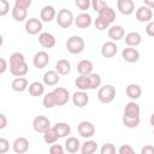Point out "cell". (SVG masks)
Listing matches in <instances>:
<instances>
[{
  "instance_id": "38",
  "label": "cell",
  "mask_w": 154,
  "mask_h": 154,
  "mask_svg": "<svg viewBox=\"0 0 154 154\" xmlns=\"http://www.w3.org/2000/svg\"><path fill=\"white\" fill-rule=\"evenodd\" d=\"M75 5L83 12H87L91 7V0H75Z\"/></svg>"
},
{
  "instance_id": "20",
  "label": "cell",
  "mask_w": 154,
  "mask_h": 154,
  "mask_svg": "<svg viewBox=\"0 0 154 154\" xmlns=\"http://www.w3.org/2000/svg\"><path fill=\"white\" fill-rule=\"evenodd\" d=\"M140 113H141L140 105L137 102H135V100L129 101L124 106L123 116H126V117H140Z\"/></svg>"
},
{
  "instance_id": "29",
  "label": "cell",
  "mask_w": 154,
  "mask_h": 154,
  "mask_svg": "<svg viewBox=\"0 0 154 154\" xmlns=\"http://www.w3.org/2000/svg\"><path fill=\"white\" fill-rule=\"evenodd\" d=\"M29 94L31 96H35V97H38V96H42L45 94V83H41V82H32L29 84Z\"/></svg>"
},
{
  "instance_id": "3",
  "label": "cell",
  "mask_w": 154,
  "mask_h": 154,
  "mask_svg": "<svg viewBox=\"0 0 154 154\" xmlns=\"http://www.w3.org/2000/svg\"><path fill=\"white\" fill-rule=\"evenodd\" d=\"M55 20H57V24L63 28V29H67L70 28L73 23H75V18H73V14L70 10L67 8H61L58 11L57 13V17H55Z\"/></svg>"
},
{
  "instance_id": "23",
  "label": "cell",
  "mask_w": 154,
  "mask_h": 154,
  "mask_svg": "<svg viewBox=\"0 0 154 154\" xmlns=\"http://www.w3.org/2000/svg\"><path fill=\"white\" fill-rule=\"evenodd\" d=\"M11 88L17 93H22L29 88V82L24 76L23 77H16L11 82Z\"/></svg>"
},
{
  "instance_id": "47",
  "label": "cell",
  "mask_w": 154,
  "mask_h": 154,
  "mask_svg": "<svg viewBox=\"0 0 154 154\" xmlns=\"http://www.w3.org/2000/svg\"><path fill=\"white\" fill-rule=\"evenodd\" d=\"M146 34L150 37H154V20H150L146 25Z\"/></svg>"
},
{
  "instance_id": "52",
  "label": "cell",
  "mask_w": 154,
  "mask_h": 154,
  "mask_svg": "<svg viewBox=\"0 0 154 154\" xmlns=\"http://www.w3.org/2000/svg\"><path fill=\"white\" fill-rule=\"evenodd\" d=\"M149 123H150V125L154 128V112L152 113V116H150V118H149Z\"/></svg>"
},
{
  "instance_id": "7",
  "label": "cell",
  "mask_w": 154,
  "mask_h": 154,
  "mask_svg": "<svg viewBox=\"0 0 154 154\" xmlns=\"http://www.w3.org/2000/svg\"><path fill=\"white\" fill-rule=\"evenodd\" d=\"M32 128L36 132L43 134L46 130L51 128V120L45 116H37L32 120Z\"/></svg>"
},
{
  "instance_id": "25",
  "label": "cell",
  "mask_w": 154,
  "mask_h": 154,
  "mask_svg": "<svg viewBox=\"0 0 154 154\" xmlns=\"http://www.w3.org/2000/svg\"><path fill=\"white\" fill-rule=\"evenodd\" d=\"M125 45L129 47H137L142 42V36L137 31H131L125 35Z\"/></svg>"
},
{
  "instance_id": "9",
  "label": "cell",
  "mask_w": 154,
  "mask_h": 154,
  "mask_svg": "<svg viewBox=\"0 0 154 154\" xmlns=\"http://www.w3.org/2000/svg\"><path fill=\"white\" fill-rule=\"evenodd\" d=\"M71 99H72V103H73L76 107H79V108L87 106L88 102H89V95L87 94L85 90H79V89H78L77 91H75V93L72 94Z\"/></svg>"
},
{
  "instance_id": "45",
  "label": "cell",
  "mask_w": 154,
  "mask_h": 154,
  "mask_svg": "<svg viewBox=\"0 0 154 154\" xmlns=\"http://www.w3.org/2000/svg\"><path fill=\"white\" fill-rule=\"evenodd\" d=\"M118 153L119 154H134L135 149L130 144H122L119 147V149H118Z\"/></svg>"
},
{
  "instance_id": "22",
  "label": "cell",
  "mask_w": 154,
  "mask_h": 154,
  "mask_svg": "<svg viewBox=\"0 0 154 154\" xmlns=\"http://www.w3.org/2000/svg\"><path fill=\"white\" fill-rule=\"evenodd\" d=\"M75 85L79 90H91V83H90V77L89 75H79L75 79Z\"/></svg>"
},
{
  "instance_id": "34",
  "label": "cell",
  "mask_w": 154,
  "mask_h": 154,
  "mask_svg": "<svg viewBox=\"0 0 154 154\" xmlns=\"http://www.w3.org/2000/svg\"><path fill=\"white\" fill-rule=\"evenodd\" d=\"M123 125L125 128H129V129H135L140 125V122H141V118L140 117H126V116H123Z\"/></svg>"
},
{
  "instance_id": "35",
  "label": "cell",
  "mask_w": 154,
  "mask_h": 154,
  "mask_svg": "<svg viewBox=\"0 0 154 154\" xmlns=\"http://www.w3.org/2000/svg\"><path fill=\"white\" fill-rule=\"evenodd\" d=\"M26 16H28V11L26 10L18 8V7L13 6V8H12V18L16 22H24L26 19Z\"/></svg>"
},
{
  "instance_id": "10",
  "label": "cell",
  "mask_w": 154,
  "mask_h": 154,
  "mask_svg": "<svg viewBox=\"0 0 154 154\" xmlns=\"http://www.w3.org/2000/svg\"><path fill=\"white\" fill-rule=\"evenodd\" d=\"M48 63H49V55L45 51H38L32 58V65L38 70L45 69L48 65Z\"/></svg>"
},
{
  "instance_id": "46",
  "label": "cell",
  "mask_w": 154,
  "mask_h": 154,
  "mask_svg": "<svg viewBox=\"0 0 154 154\" xmlns=\"http://www.w3.org/2000/svg\"><path fill=\"white\" fill-rule=\"evenodd\" d=\"M8 149H10V142H8L6 138L1 137V138H0V154L7 153Z\"/></svg>"
},
{
  "instance_id": "18",
  "label": "cell",
  "mask_w": 154,
  "mask_h": 154,
  "mask_svg": "<svg viewBox=\"0 0 154 154\" xmlns=\"http://www.w3.org/2000/svg\"><path fill=\"white\" fill-rule=\"evenodd\" d=\"M55 17H57V11L52 5H46L42 7V10L40 12V18L42 22L49 23L53 19H55Z\"/></svg>"
},
{
  "instance_id": "1",
  "label": "cell",
  "mask_w": 154,
  "mask_h": 154,
  "mask_svg": "<svg viewBox=\"0 0 154 154\" xmlns=\"http://www.w3.org/2000/svg\"><path fill=\"white\" fill-rule=\"evenodd\" d=\"M29 67L25 61L24 54L20 52H13L10 55V72L14 77H23L28 73Z\"/></svg>"
},
{
  "instance_id": "51",
  "label": "cell",
  "mask_w": 154,
  "mask_h": 154,
  "mask_svg": "<svg viewBox=\"0 0 154 154\" xmlns=\"http://www.w3.org/2000/svg\"><path fill=\"white\" fill-rule=\"evenodd\" d=\"M143 2H144V5H146V6L150 7L152 10L154 8V0H143Z\"/></svg>"
},
{
  "instance_id": "13",
  "label": "cell",
  "mask_w": 154,
  "mask_h": 154,
  "mask_svg": "<svg viewBox=\"0 0 154 154\" xmlns=\"http://www.w3.org/2000/svg\"><path fill=\"white\" fill-rule=\"evenodd\" d=\"M122 58L123 60H125L126 63H137L140 59V52L135 48V47H126L122 51Z\"/></svg>"
},
{
  "instance_id": "21",
  "label": "cell",
  "mask_w": 154,
  "mask_h": 154,
  "mask_svg": "<svg viewBox=\"0 0 154 154\" xmlns=\"http://www.w3.org/2000/svg\"><path fill=\"white\" fill-rule=\"evenodd\" d=\"M108 37L111 38V41H119L122 38H124L125 36V30L122 25H112L108 28Z\"/></svg>"
},
{
  "instance_id": "30",
  "label": "cell",
  "mask_w": 154,
  "mask_h": 154,
  "mask_svg": "<svg viewBox=\"0 0 154 154\" xmlns=\"http://www.w3.org/2000/svg\"><path fill=\"white\" fill-rule=\"evenodd\" d=\"M53 128L55 129V131H57L59 138H64V137L69 136L70 132H71V126H70L67 123H64V122H59V123L54 124Z\"/></svg>"
},
{
  "instance_id": "33",
  "label": "cell",
  "mask_w": 154,
  "mask_h": 154,
  "mask_svg": "<svg viewBox=\"0 0 154 154\" xmlns=\"http://www.w3.org/2000/svg\"><path fill=\"white\" fill-rule=\"evenodd\" d=\"M58 140H59V136H58V134H57V131H55V129L53 126H51L48 130H46L43 132V141L47 144H53Z\"/></svg>"
},
{
  "instance_id": "2",
  "label": "cell",
  "mask_w": 154,
  "mask_h": 154,
  "mask_svg": "<svg viewBox=\"0 0 154 154\" xmlns=\"http://www.w3.org/2000/svg\"><path fill=\"white\" fill-rule=\"evenodd\" d=\"M84 47H85V42L81 36L73 35V36L69 37L66 41V49L69 51V53L75 54V55L81 54L84 51Z\"/></svg>"
},
{
  "instance_id": "43",
  "label": "cell",
  "mask_w": 154,
  "mask_h": 154,
  "mask_svg": "<svg viewBox=\"0 0 154 154\" xmlns=\"http://www.w3.org/2000/svg\"><path fill=\"white\" fill-rule=\"evenodd\" d=\"M32 0H14V6L18 8H23V10H28L31 6Z\"/></svg>"
},
{
  "instance_id": "8",
  "label": "cell",
  "mask_w": 154,
  "mask_h": 154,
  "mask_svg": "<svg viewBox=\"0 0 154 154\" xmlns=\"http://www.w3.org/2000/svg\"><path fill=\"white\" fill-rule=\"evenodd\" d=\"M135 16H136V19L140 22V23H148L152 20L153 18V11L150 7L143 5V6H140L136 12H135Z\"/></svg>"
},
{
  "instance_id": "31",
  "label": "cell",
  "mask_w": 154,
  "mask_h": 154,
  "mask_svg": "<svg viewBox=\"0 0 154 154\" xmlns=\"http://www.w3.org/2000/svg\"><path fill=\"white\" fill-rule=\"evenodd\" d=\"M97 13H99V17H101L102 19H105L106 22H108L109 24L113 23L114 19H116V11H114V8L109 7L108 5H107L106 7H103V8H102L100 12H97Z\"/></svg>"
},
{
  "instance_id": "39",
  "label": "cell",
  "mask_w": 154,
  "mask_h": 154,
  "mask_svg": "<svg viewBox=\"0 0 154 154\" xmlns=\"http://www.w3.org/2000/svg\"><path fill=\"white\" fill-rule=\"evenodd\" d=\"M89 77H90V83H91V90L96 89V88H99L101 85V77H100V75L90 73Z\"/></svg>"
},
{
  "instance_id": "15",
  "label": "cell",
  "mask_w": 154,
  "mask_h": 154,
  "mask_svg": "<svg viewBox=\"0 0 154 154\" xmlns=\"http://www.w3.org/2000/svg\"><path fill=\"white\" fill-rule=\"evenodd\" d=\"M91 23H93V18L88 12H82L77 14V17L75 18V25L78 29H87L91 25Z\"/></svg>"
},
{
  "instance_id": "4",
  "label": "cell",
  "mask_w": 154,
  "mask_h": 154,
  "mask_svg": "<svg viewBox=\"0 0 154 154\" xmlns=\"http://www.w3.org/2000/svg\"><path fill=\"white\" fill-rule=\"evenodd\" d=\"M116 97V88L111 84H106L103 87H100L97 90V99L102 103H109Z\"/></svg>"
},
{
  "instance_id": "14",
  "label": "cell",
  "mask_w": 154,
  "mask_h": 154,
  "mask_svg": "<svg viewBox=\"0 0 154 154\" xmlns=\"http://www.w3.org/2000/svg\"><path fill=\"white\" fill-rule=\"evenodd\" d=\"M12 149L16 154H24L28 152L29 149V141L28 138L20 136V137H17L13 143H12Z\"/></svg>"
},
{
  "instance_id": "32",
  "label": "cell",
  "mask_w": 154,
  "mask_h": 154,
  "mask_svg": "<svg viewBox=\"0 0 154 154\" xmlns=\"http://www.w3.org/2000/svg\"><path fill=\"white\" fill-rule=\"evenodd\" d=\"M97 150V143L94 140L87 138L84 143H82L81 146V153L82 154H93Z\"/></svg>"
},
{
  "instance_id": "16",
  "label": "cell",
  "mask_w": 154,
  "mask_h": 154,
  "mask_svg": "<svg viewBox=\"0 0 154 154\" xmlns=\"http://www.w3.org/2000/svg\"><path fill=\"white\" fill-rule=\"evenodd\" d=\"M38 43L43 47V48H53L57 43V40H55V36L51 32H47V31H43L38 35Z\"/></svg>"
},
{
  "instance_id": "49",
  "label": "cell",
  "mask_w": 154,
  "mask_h": 154,
  "mask_svg": "<svg viewBox=\"0 0 154 154\" xmlns=\"http://www.w3.org/2000/svg\"><path fill=\"white\" fill-rule=\"evenodd\" d=\"M6 125H7V118H6V116H5L4 113H1V114H0V129H1V130L5 129Z\"/></svg>"
},
{
  "instance_id": "44",
  "label": "cell",
  "mask_w": 154,
  "mask_h": 154,
  "mask_svg": "<svg viewBox=\"0 0 154 154\" xmlns=\"http://www.w3.org/2000/svg\"><path fill=\"white\" fill-rule=\"evenodd\" d=\"M65 152V147H63L61 144H55L53 143L49 147V153L51 154H63Z\"/></svg>"
},
{
  "instance_id": "36",
  "label": "cell",
  "mask_w": 154,
  "mask_h": 154,
  "mask_svg": "<svg viewBox=\"0 0 154 154\" xmlns=\"http://www.w3.org/2000/svg\"><path fill=\"white\" fill-rule=\"evenodd\" d=\"M42 103H43V106H45L46 108H53V107L57 106V100H55V96H54L53 91L47 93V94L43 96Z\"/></svg>"
},
{
  "instance_id": "27",
  "label": "cell",
  "mask_w": 154,
  "mask_h": 154,
  "mask_svg": "<svg viewBox=\"0 0 154 154\" xmlns=\"http://www.w3.org/2000/svg\"><path fill=\"white\" fill-rule=\"evenodd\" d=\"M55 71L60 76H65L71 72V63L67 59H59L55 63Z\"/></svg>"
},
{
  "instance_id": "19",
  "label": "cell",
  "mask_w": 154,
  "mask_h": 154,
  "mask_svg": "<svg viewBox=\"0 0 154 154\" xmlns=\"http://www.w3.org/2000/svg\"><path fill=\"white\" fill-rule=\"evenodd\" d=\"M42 79H43L45 85L53 87V85H55V84L59 83V81H60V75H59L55 70H48V71H46V72L43 73Z\"/></svg>"
},
{
  "instance_id": "37",
  "label": "cell",
  "mask_w": 154,
  "mask_h": 154,
  "mask_svg": "<svg viewBox=\"0 0 154 154\" xmlns=\"http://www.w3.org/2000/svg\"><path fill=\"white\" fill-rule=\"evenodd\" d=\"M94 25H95V28H96L99 31H103V30H106V29L109 28V23L106 22L105 19H102V18L99 17V16H97V18L94 20Z\"/></svg>"
},
{
  "instance_id": "41",
  "label": "cell",
  "mask_w": 154,
  "mask_h": 154,
  "mask_svg": "<svg viewBox=\"0 0 154 154\" xmlns=\"http://www.w3.org/2000/svg\"><path fill=\"white\" fill-rule=\"evenodd\" d=\"M106 6H107V4L105 0H91V7L95 12H100Z\"/></svg>"
},
{
  "instance_id": "42",
  "label": "cell",
  "mask_w": 154,
  "mask_h": 154,
  "mask_svg": "<svg viewBox=\"0 0 154 154\" xmlns=\"http://www.w3.org/2000/svg\"><path fill=\"white\" fill-rule=\"evenodd\" d=\"M10 12V2L7 0H0V16L4 17Z\"/></svg>"
},
{
  "instance_id": "17",
  "label": "cell",
  "mask_w": 154,
  "mask_h": 154,
  "mask_svg": "<svg viewBox=\"0 0 154 154\" xmlns=\"http://www.w3.org/2000/svg\"><path fill=\"white\" fill-rule=\"evenodd\" d=\"M118 52V46L114 41H107L101 46V55L103 58H113Z\"/></svg>"
},
{
  "instance_id": "40",
  "label": "cell",
  "mask_w": 154,
  "mask_h": 154,
  "mask_svg": "<svg viewBox=\"0 0 154 154\" xmlns=\"http://www.w3.org/2000/svg\"><path fill=\"white\" fill-rule=\"evenodd\" d=\"M116 152H117V149L113 143H105V144H102V147L100 149L101 154H114Z\"/></svg>"
},
{
  "instance_id": "24",
  "label": "cell",
  "mask_w": 154,
  "mask_h": 154,
  "mask_svg": "<svg viewBox=\"0 0 154 154\" xmlns=\"http://www.w3.org/2000/svg\"><path fill=\"white\" fill-rule=\"evenodd\" d=\"M81 146L82 144H81L79 140L77 137H73V136L67 137L66 141H65V150L67 153H71V154L77 153L78 150H81Z\"/></svg>"
},
{
  "instance_id": "5",
  "label": "cell",
  "mask_w": 154,
  "mask_h": 154,
  "mask_svg": "<svg viewBox=\"0 0 154 154\" xmlns=\"http://www.w3.org/2000/svg\"><path fill=\"white\" fill-rule=\"evenodd\" d=\"M77 131L78 135L83 138H91L95 135V126L93 123L88 122V120H82L78 125H77Z\"/></svg>"
},
{
  "instance_id": "48",
  "label": "cell",
  "mask_w": 154,
  "mask_h": 154,
  "mask_svg": "<svg viewBox=\"0 0 154 154\" xmlns=\"http://www.w3.org/2000/svg\"><path fill=\"white\" fill-rule=\"evenodd\" d=\"M141 154H154V146H152V144H147V146L142 147V149H141Z\"/></svg>"
},
{
  "instance_id": "12",
  "label": "cell",
  "mask_w": 154,
  "mask_h": 154,
  "mask_svg": "<svg viewBox=\"0 0 154 154\" xmlns=\"http://www.w3.org/2000/svg\"><path fill=\"white\" fill-rule=\"evenodd\" d=\"M117 8L124 16H130L135 12L134 0H117Z\"/></svg>"
},
{
  "instance_id": "11",
  "label": "cell",
  "mask_w": 154,
  "mask_h": 154,
  "mask_svg": "<svg viewBox=\"0 0 154 154\" xmlns=\"http://www.w3.org/2000/svg\"><path fill=\"white\" fill-rule=\"evenodd\" d=\"M54 96H55V100H57V106H64L69 102L70 100V93L66 88H63V87H57L54 90H52Z\"/></svg>"
},
{
  "instance_id": "6",
  "label": "cell",
  "mask_w": 154,
  "mask_h": 154,
  "mask_svg": "<svg viewBox=\"0 0 154 154\" xmlns=\"http://www.w3.org/2000/svg\"><path fill=\"white\" fill-rule=\"evenodd\" d=\"M43 25H42V20L38 19V18H29L25 20V25H24V29L25 31L29 34V35H36L38 32H41Z\"/></svg>"
},
{
  "instance_id": "28",
  "label": "cell",
  "mask_w": 154,
  "mask_h": 154,
  "mask_svg": "<svg viewBox=\"0 0 154 154\" xmlns=\"http://www.w3.org/2000/svg\"><path fill=\"white\" fill-rule=\"evenodd\" d=\"M93 69H94V65L88 59H82L77 64V72L79 75H90L93 73Z\"/></svg>"
},
{
  "instance_id": "50",
  "label": "cell",
  "mask_w": 154,
  "mask_h": 154,
  "mask_svg": "<svg viewBox=\"0 0 154 154\" xmlns=\"http://www.w3.org/2000/svg\"><path fill=\"white\" fill-rule=\"evenodd\" d=\"M0 63H1V66H0V73H5V71L7 70V61L5 58H0Z\"/></svg>"
},
{
  "instance_id": "53",
  "label": "cell",
  "mask_w": 154,
  "mask_h": 154,
  "mask_svg": "<svg viewBox=\"0 0 154 154\" xmlns=\"http://www.w3.org/2000/svg\"><path fill=\"white\" fill-rule=\"evenodd\" d=\"M153 134H154V131H153Z\"/></svg>"
},
{
  "instance_id": "26",
  "label": "cell",
  "mask_w": 154,
  "mask_h": 154,
  "mask_svg": "<svg viewBox=\"0 0 154 154\" xmlns=\"http://www.w3.org/2000/svg\"><path fill=\"white\" fill-rule=\"evenodd\" d=\"M125 93H126V95H128L129 99H131V100H137V99H140L141 95H142V88H141L138 84H136V83H130V84L126 87Z\"/></svg>"
}]
</instances>
